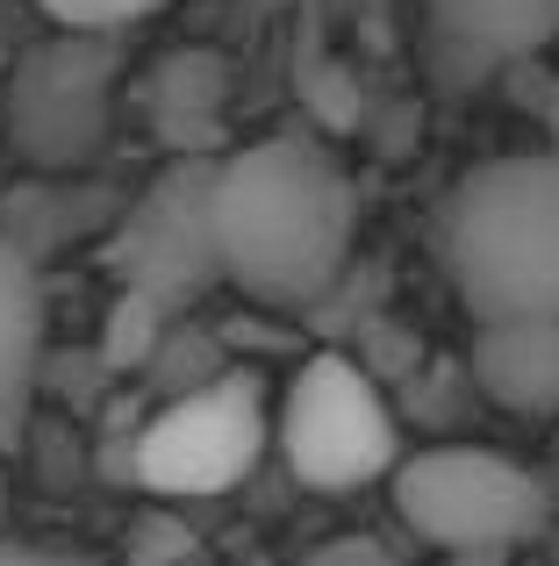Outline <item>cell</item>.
Here are the masks:
<instances>
[{
  "label": "cell",
  "mask_w": 559,
  "mask_h": 566,
  "mask_svg": "<svg viewBox=\"0 0 559 566\" xmlns=\"http://www.w3.org/2000/svg\"><path fill=\"white\" fill-rule=\"evenodd\" d=\"M273 452L294 481L323 488V495H345V488H366V481H394V467L409 459L380 380L359 359H345V352H316L287 380L280 416H273Z\"/></svg>",
  "instance_id": "obj_4"
},
{
  "label": "cell",
  "mask_w": 559,
  "mask_h": 566,
  "mask_svg": "<svg viewBox=\"0 0 559 566\" xmlns=\"http://www.w3.org/2000/svg\"><path fill=\"white\" fill-rule=\"evenodd\" d=\"M437 265L481 323L559 316V151H503L466 166L437 201Z\"/></svg>",
  "instance_id": "obj_2"
},
{
  "label": "cell",
  "mask_w": 559,
  "mask_h": 566,
  "mask_svg": "<svg viewBox=\"0 0 559 566\" xmlns=\"http://www.w3.org/2000/svg\"><path fill=\"white\" fill-rule=\"evenodd\" d=\"M187 566H194V559H187Z\"/></svg>",
  "instance_id": "obj_15"
},
{
  "label": "cell",
  "mask_w": 559,
  "mask_h": 566,
  "mask_svg": "<svg viewBox=\"0 0 559 566\" xmlns=\"http://www.w3.org/2000/svg\"><path fill=\"white\" fill-rule=\"evenodd\" d=\"M359 237V187L316 137H259L215 158L223 280L266 308H308L337 287Z\"/></svg>",
  "instance_id": "obj_1"
},
{
  "label": "cell",
  "mask_w": 559,
  "mask_h": 566,
  "mask_svg": "<svg viewBox=\"0 0 559 566\" xmlns=\"http://www.w3.org/2000/svg\"><path fill=\"white\" fill-rule=\"evenodd\" d=\"M394 516L437 553H503L546 524L552 495L524 459L488 444H423L388 481Z\"/></svg>",
  "instance_id": "obj_5"
},
{
  "label": "cell",
  "mask_w": 559,
  "mask_h": 566,
  "mask_svg": "<svg viewBox=\"0 0 559 566\" xmlns=\"http://www.w3.org/2000/svg\"><path fill=\"white\" fill-rule=\"evenodd\" d=\"M36 8L51 14L57 29H72V36H115V29L158 14L166 0H36Z\"/></svg>",
  "instance_id": "obj_11"
},
{
  "label": "cell",
  "mask_w": 559,
  "mask_h": 566,
  "mask_svg": "<svg viewBox=\"0 0 559 566\" xmlns=\"http://www.w3.org/2000/svg\"><path fill=\"white\" fill-rule=\"evenodd\" d=\"M273 416L280 409L266 401V380L244 366H223L215 380L158 401V416L129 438V481L172 502L223 495L266 459Z\"/></svg>",
  "instance_id": "obj_3"
},
{
  "label": "cell",
  "mask_w": 559,
  "mask_h": 566,
  "mask_svg": "<svg viewBox=\"0 0 559 566\" xmlns=\"http://www.w3.org/2000/svg\"><path fill=\"white\" fill-rule=\"evenodd\" d=\"M43 331H51V308H43V280L14 237H0V438L29 423V395L43 374Z\"/></svg>",
  "instance_id": "obj_10"
},
{
  "label": "cell",
  "mask_w": 559,
  "mask_h": 566,
  "mask_svg": "<svg viewBox=\"0 0 559 566\" xmlns=\"http://www.w3.org/2000/svg\"><path fill=\"white\" fill-rule=\"evenodd\" d=\"M546 123H552V151H559V80H552V101H546Z\"/></svg>",
  "instance_id": "obj_13"
},
{
  "label": "cell",
  "mask_w": 559,
  "mask_h": 566,
  "mask_svg": "<svg viewBox=\"0 0 559 566\" xmlns=\"http://www.w3.org/2000/svg\"><path fill=\"white\" fill-rule=\"evenodd\" d=\"M416 8L431 22V43L460 72H495L559 43L552 0H416Z\"/></svg>",
  "instance_id": "obj_8"
},
{
  "label": "cell",
  "mask_w": 559,
  "mask_h": 566,
  "mask_svg": "<svg viewBox=\"0 0 559 566\" xmlns=\"http://www.w3.org/2000/svg\"><path fill=\"white\" fill-rule=\"evenodd\" d=\"M552 14H559V0H552Z\"/></svg>",
  "instance_id": "obj_14"
},
{
  "label": "cell",
  "mask_w": 559,
  "mask_h": 566,
  "mask_svg": "<svg viewBox=\"0 0 559 566\" xmlns=\"http://www.w3.org/2000/svg\"><path fill=\"white\" fill-rule=\"evenodd\" d=\"M123 294H144L158 308H187L201 287L223 280V251H215V166L209 158H180L158 172L137 201L123 208L108 244Z\"/></svg>",
  "instance_id": "obj_6"
},
{
  "label": "cell",
  "mask_w": 559,
  "mask_h": 566,
  "mask_svg": "<svg viewBox=\"0 0 559 566\" xmlns=\"http://www.w3.org/2000/svg\"><path fill=\"white\" fill-rule=\"evenodd\" d=\"M115 115V57L108 36H72L57 29L51 43L14 65L8 80V144L43 172H72L108 144Z\"/></svg>",
  "instance_id": "obj_7"
},
{
  "label": "cell",
  "mask_w": 559,
  "mask_h": 566,
  "mask_svg": "<svg viewBox=\"0 0 559 566\" xmlns=\"http://www.w3.org/2000/svg\"><path fill=\"white\" fill-rule=\"evenodd\" d=\"M0 566H108V559L72 553V545H43V538H8V531H0Z\"/></svg>",
  "instance_id": "obj_12"
},
{
  "label": "cell",
  "mask_w": 559,
  "mask_h": 566,
  "mask_svg": "<svg viewBox=\"0 0 559 566\" xmlns=\"http://www.w3.org/2000/svg\"><path fill=\"white\" fill-rule=\"evenodd\" d=\"M474 387L509 416H559V316L538 323H481L474 331Z\"/></svg>",
  "instance_id": "obj_9"
}]
</instances>
